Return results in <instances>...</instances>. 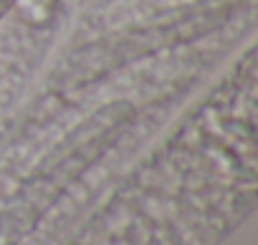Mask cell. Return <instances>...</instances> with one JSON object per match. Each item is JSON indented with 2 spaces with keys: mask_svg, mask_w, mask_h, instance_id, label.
Returning <instances> with one entry per match:
<instances>
[{
  "mask_svg": "<svg viewBox=\"0 0 258 245\" xmlns=\"http://www.w3.org/2000/svg\"><path fill=\"white\" fill-rule=\"evenodd\" d=\"M48 3H51V0H26V6H31L33 11H43Z\"/></svg>",
  "mask_w": 258,
  "mask_h": 245,
  "instance_id": "cell-1",
  "label": "cell"
}]
</instances>
